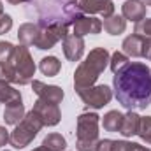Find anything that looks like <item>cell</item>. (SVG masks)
I'll list each match as a JSON object with an SVG mask.
<instances>
[{
    "mask_svg": "<svg viewBox=\"0 0 151 151\" xmlns=\"http://www.w3.org/2000/svg\"><path fill=\"white\" fill-rule=\"evenodd\" d=\"M62 47H63V55L69 62H79L84 55V40H83V37H77L74 34H69L62 40Z\"/></svg>",
    "mask_w": 151,
    "mask_h": 151,
    "instance_id": "12",
    "label": "cell"
},
{
    "mask_svg": "<svg viewBox=\"0 0 151 151\" xmlns=\"http://www.w3.org/2000/svg\"><path fill=\"white\" fill-rule=\"evenodd\" d=\"M134 34H139V35H144V37H151V18L150 19H142L139 23H135V28H134Z\"/></svg>",
    "mask_w": 151,
    "mask_h": 151,
    "instance_id": "27",
    "label": "cell"
},
{
    "mask_svg": "<svg viewBox=\"0 0 151 151\" xmlns=\"http://www.w3.org/2000/svg\"><path fill=\"white\" fill-rule=\"evenodd\" d=\"M102 28H104L109 35H119V34H123L125 28H127V19H125L123 16L113 14V16H109V18H104Z\"/></svg>",
    "mask_w": 151,
    "mask_h": 151,
    "instance_id": "19",
    "label": "cell"
},
{
    "mask_svg": "<svg viewBox=\"0 0 151 151\" xmlns=\"http://www.w3.org/2000/svg\"><path fill=\"white\" fill-rule=\"evenodd\" d=\"M60 2H63L65 5H70V4H79V0H60Z\"/></svg>",
    "mask_w": 151,
    "mask_h": 151,
    "instance_id": "33",
    "label": "cell"
},
{
    "mask_svg": "<svg viewBox=\"0 0 151 151\" xmlns=\"http://www.w3.org/2000/svg\"><path fill=\"white\" fill-rule=\"evenodd\" d=\"M128 63H130L128 56H127L125 53H121V51H116V53H113V56H111V60H109V67H111L113 74H118L119 70H123Z\"/></svg>",
    "mask_w": 151,
    "mask_h": 151,
    "instance_id": "24",
    "label": "cell"
},
{
    "mask_svg": "<svg viewBox=\"0 0 151 151\" xmlns=\"http://www.w3.org/2000/svg\"><path fill=\"white\" fill-rule=\"evenodd\" d=\"M14 49H16L14 44L7 40H0V79L12 84H14V67H12Z\"/></svg>",
    "mask_w": 151,
    "mask_h": 151,
    "instance_id": "9",
    "label": "cell"
},
{
    "mask_svg": "<svg viewBox=\"0 0 151 151\" xmlns=\"http://www.w3.org/2000/svg\"><path fill=\"white\" fill-rule=\"evenodd\" d=\"M142 58L151 62V37H144L142 35Z\"/></svg>",
    "mask_w": 151,
    "mask_h": 151,
    "instance_id": "29",
    "label": "cell"
},
{
    "mask_svg": "<svg viewBox=\"0 0 151 151\" xmlns=\"http://www.w3.org/2000/svg\"><path fill=\"white\" fill-rule=\"evenodd\" d=\"M42 127H44V125H42L40 118H39L34 111L27 113L25 118H23V119L16 125V128L11 132V139H9L11 146H14L16 150L27 148V146L37 137V134L40 132Z\"/></svg>",
    "mask_w": 151,
    "mask_h": 151,
    "instance_id": "4",
    "label": "cell"
},
{
    "mask_svg": "<svg viewBox=\"0 0 151 151\" xmlns=\"http://www.w3.org/2000/svg\"><path fill=\"white\" fill-rule=\"evenodd\" d=\"M79 9L86 14H102L104 18H109L114 14L113 0H79Z\"/></svg>",
    "mask_w": 151,
    "mask_h": 151,
    "instance_id": "13",
    "label": "cell"
},
{
    "mask_svg": "<svg viewBox=\"0 0 151 151\" xmlns=\"http://www.w3.org/2000/svg\"><path fill=\"white\" fill-rule=\"evenodd\" d=\"M32 111L40 118V121H42L44 127H55L62 119V113H60L58 104H51V102L42 100V99H37L35 100Z\"/></svg>",
    "mask_w": 151,
    "mask_h": 151,
    "instance_id": "8",
    "label": "cell"
},
{
    "mask_svg": "<svg viewBox=\"0 0 151 151\" xmlns=\"http://www.w3.org/2000/svg\"><path fill=\"white\" fill-rule=\"evenodd\" d=\"M111 55L106 47H93L88 56L84 58V62L79 63V67L74 72V90L81 91L84 88H90L97 83V79L100 74L106 70V67L109 65Z\"/></svg>",
    "mask_w": 151,
    "mask_h": 151,
    "instance_id": "2",
    "label": "cell"
},
{
    "mask_svg": "<svg viewBox=\"0 0 151 151\" xmlns=\"http://www.w3.org/2000/svg\"><path fill=\"white\" fill-rule=\"evenodd\" d=\"M39 32H40V28H39L37 23H23L18 28V40H19V44L21 46H27V47L35 46Z\"/></svg>",
    "mask_w": 151,
    "mask_h": 151,
    "instance_id": "16",
    "label": "cell"
},
{
    "mask_svg": "<svg viewBox=\"0 0 151 151\" xmlns=\"http://www.w3.org/2000/svg\"><path fill=\"white\" fill-rule=\"evenodd\" d=\"M12 67H14V84L25 86V84L32 83L34 74H35V63H34V58L27 46L19 44L14 49Z\"/></svg>",
    "mask_w": 151,
    "mask_h": 151,
    "instance_id": "5",
    "label": "cell"
},
{
    "mask_svg": "<svg viewBox=\"0 0 151 151\" xmlns=\"http://www.w3.org/2000/svg\"><path fill=\"white\" fill-rule=\"evenodd\" d=\"M77 95L81 97L83 104L88 109H102L104 106H107L113 99V90L107 84H93L90 88H84L81 91H77Z\"/></svg>",
    "mask_w": 151,
    "mask_h": 151,
    "instance_id": "6",
    "label": "cell"
},
{
    "mask_svg": "<svg viewBox=\"0 0 151 151\" xmlns=\"http://www.w3.org/2000/svg\"><path fill=\"white\" fill-rule=\"evenodd\" d=\"M34 151H51V150H47L46 146H39V148H35Z\"/></svg>",
    "mask_w": 151,
    "mask_h": 151,
    "instance_id": "34",
    "label": "cell"
},
{
    "mask_svg": "<svg viewBox=\"0 0 151 151\" xmlns=\"http://www.w3.org/2000/svg\"><path fill=\"white\" fill-rule=\"evenodd\" d=\"M69 25H49V27H44L40 28L39 32V37L35 40V47L37 49H51L55 47V44H58L60 40L69 35Z\"/></svg>",
    "mask_w": 151,
    "mask_h": 151,
    "instance_id": "7",
    "label": "cell"
},
{
    "mask_svg": "<svg viewBox=\"0 0 151 151\" xmlns=\"http://www.w3.org/2000/svg\"><path fill=\"white\" fill-rule=\"evenodd\" d=\"M42 146H46L47 150H51V151H65L67 141H65V137H63L62 134L53 132V134H47V135L44 137Z\"/></svg>",
    "mask_w": 151,
    "mask_h": 151,
    "instance_id": "23",
    "label": "cell"
},
{
    "mask_svg": "<svg viewBox=\"0 0 151 151\" xmlns=\"http://www.w3.org/2000/svg\"><path fill=\"white\" fill-rule=\"evenodd\" d=\"M111 146H113V139H102L97 142L95 151H111Z\"/></svg>",
    "mask_w": 151,
    "mask_h": 151,
    "instance_id": "30",
    "label": "cell"
},
{
    "mask_svg": "<svg viewBox=\"0 0 151 151\" xmlns=\"http://www.w3.org/2000/svg\"><path fill=\"white\" fill-rule=\"evenodd\" d=\"M32 90L37 93L39 99L42 100H47L51 104H62L65 93L60 86H55V84H44L42 81H32Z\"/></svg>",
    "mask_w": 151,
    "mask_h": 151,
    "instance_id": "11",
    "label": "cell"
},
{
    "mask_svg": "<svg viewBox=\"0 0 151 151\" xmlns=\"http://www.w3.org/2000/svg\"><path fill=\"white\" fill-rule=\"evenodd\" d=\"M114 97L128 111H142L151 104V69L146 63L130 62L113 77Z\"/></svg>",
    "mask_w": 151,
    "mask_h": 151,
    "instance_id": "1",
    "label": "cell"
},
{
    "mask_svg": "<svg viewBox=\"0 0 151 151\" xmlns=\"http://www.w3.org/2000/svg\"><path fill=\"white\" fill-rule=\"evenodd\" d=\"M14 100H21V93L19 90L12 88L11 83L0 79V104H9V102H14Z\"/></svg>",
    "mask_w": 151,
    "mask_h": 151,
    "instance_id": "20",
    "label": "cell"
},
{
    "mask_svg": "<svg viewBox=\"0 0 151 151\" xmlns=\"http://www.w3.org/2000/svg\"><path fill=\"white\" fill-rule=\"evenodd\" d=\"M12 28V18L9 14H0V35L7 34Z\"/></svg>",
    "mask_w": 151,
    "mask_h": 151,
    "instance_id": "28",
    "label": "cell"
},
{
    "mask_svg": "<svg viewBox=\"0 0 151 151\" xmlns=\"http://www.w3.org/2000/svg\"><path fill=\"white\" fill-rule=\"evenodd\" d=\"M123 123V114L119 111H109L102 118V127L106 132H119Z\"/></svg>",
    "mask_w": 151,
    "mask_h": 151,
    "instance_id": "22",
    "label": "cell"
},
{
    "mask_svg": "<svg viewBox=\"0 0 151 151\" xmlns=\"http://www.w3.org/2000/svg\"><path fill=\"white\" fill-rule=\"evenodd\" d=\"M99 123L100 116L97 113H83L77 118V151H95L99 139Z\"/></svg>",
    "mask_w": 151,
    "mask_h": 151,
    "instance_id": "3",
    "label": "cell"
},
{
    "mask_svg": "<svg viewBox=\"0 0 151 151\" xmlns=\"http://www.w3.org/2000/svg\"><path fill=\"white\" fill-rule=\"evenodd\" d=\"M39 69H40V72L44 76L53 77V76H56L60 72L62 63H60V60H58L56 56H44V58L39 62Z\"/></svg>",
    "mask_w": 151,
    "mask_h": 151,
    "instance_id": "21",
    "label": "cell"
},
{
    "mask_svg": "<svg viewBox=\"0 0 151 151\" xmlns=\"http://www.w3.org/2000/svg\"><path fill=\"white\" fill-rule=\"evenodd\" d=\"M5 151H7V150H5Z\"/></svg>",
    "mask_w": 151,
    "mask_h": 151,
    "instance_id": "37",
    "label": "cell"
},
{
    "mask_svg": "<svg viewBox=\"0 0 151 151\" xmlns=\"http://www.w3.org/2000/svg\"><path fill=\"white\" fill-rule=\"evenodd\" d=\"M142 2L146 4V7H148V5H151V0H142Z\"/></svg>",
    "mask_w": 151,
    "mask_h": 151,
    "instance_id": "35",
    "label": "cell"
},
{
    "mask_svg": "<svg viewBox=\"0 0 151 151\" xmlns=\"http://www.w3.org/2000/svg\"><path fill=\"white\" fill-rule=\"evenodd\" d=\"M142 35L139 34H132L123 40L121 47H123V53L127 56H132V58H142Z\"/></svg>",
    "mask_w": 151,
    "mask_h": 151,
    "instance_id": "18",
    "label": "cell"
},
{
    "mask_svg": "<svg viewBox=\"0 0 151 151\" xmlns=\"http://www.w3.org/2000/svg\"><path fill=\"white\" fill-rule=\"evenodd\" d=\"M137 135L144 142L151 144V116H141V125H139Z\"/></svg>",
    "mask_w": 151,
    "mask_h": 151,
    "instance_id": "26",
    "label": "cell"
},
{
    "mask_svg": "<svg viewBox=\"0 0 151 151\" xmlns=\"http://www.w3.org/2000/svg\"><path fill=\"white\" fill-rule=\"evenodd\" d=\"M139 125H141V116L135 111H128L127 114H123V123H121L119 134L123 137H134L139 132Z\"/></svg>",
    "mask_w": 151,
    "mask_h": 151,
    "instance_id": "17",
    "label": "cell"
},
{
    "mask_svg": "<svg viewBox=\"0 0 151 151\" xmlns=\"http://www.w3.org/2000/svg\"><path fill=\"white\" fill-rule=\"evenodd\" d=\"M146 4L142 0H127L123 5H121V14L127 21H134V23H139L146 18Z\"/></svg>",
    "mask_w": 151,
    "mask_h": 151,
    "instance_id": "14",
    "label": "cell"
},
{
    "mask_svg": "<svg viewBox=\"0 0 151 151\" xmlns=\"http://www.w3.org/2000/svg\"><path fill=\"white\" fill-rule=\"evenodd\" d=\"M9 4H12V5H19V4H25V2H30V0H7Z\"/></svg>",
    "mask_w": 151,
    "mask_h": 151,
    "instance_id": "32",
    "label": "cell"
},
{
    "mask_svg": "<svg viewBox=\"0 0 151 151\" xmlns=\"http://www.w3.org/2000/svg\"><path fill=\"white\" fill-rule=\"evenodd\" d=\"M111 151H151L146 146H141L137 142H130V141H113Z\"/></svg>",
    "mask_w": 151,
    "mask_h": 151,
    "instance_id": "25",
    "label": "cell"
},
{
    "mask_svg": "<svg viewBox=\"0 0 151 151\" xmlns=\"http://www.w3.org/2000/svg\"><path fill=\"white\" fill-rule=\"evenodd\" d=\"M25 106H23V99L21 100H14V102H9L5 106V111H4V119H5V125H18L23 118H25Z\"/></svg>",
    "mask_w": 151,
    "mask_h": 151,
    "instance_id": "15",
    "label": "cell"
},
{
    "mask_svg": "<svg viewBox=\"0 0 151 151\" xmlns=\"http://www.w3.org/2000/svg\"><path fill=\"white\" fill-rule=\"evenodd\" d=\"M0 14H4V5H2V2H0Z\"/></svg>",
    "mask_w": 151,
    "mask_h": 151,
    "instance_id": "36",
    "label": "cell"
},
{
    "mask_svg": "<svg viewBox=\"0 0 151 151\" xmlns=\"http://www.w3.org/2000/svg\"><path fill=\"white\" fill-rule=\"evenodd\" d=\"M72 32L77 37H84V35H97L102 32V21L99 18L93 16H79L72 25Z\"/></svg>",
    "mask_w": 151,
    "mask_h": 151,
    "instance_id": "10",
    "label": "cell"
},
{
    "mask_svg": "<svg viewBox=\"0 0 151 151\" xmlns=\"http://www.w3.org/2000/svg\"><path fill=\"white\" fill-rule=\"evenodd\" d=\"M9 139H11L9 130H7L5 127H0V148H2V146H5V144L9 142Z\"/></svg>",
    "mask_w": 151,
    "mask_h": 151,
    "instance_id": "31",
    "label": "cell"
}]
</instances>
